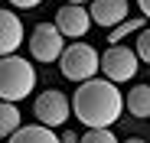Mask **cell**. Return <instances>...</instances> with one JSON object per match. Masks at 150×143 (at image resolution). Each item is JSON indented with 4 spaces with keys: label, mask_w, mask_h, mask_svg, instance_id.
<instances>
[{
    "label": "cell",
    "mask_w": 150,
    "mask_h": 143,
    "mask_svg": "<svg viewBox=\"0 0 150 143\" xmlns=\"http://www.w3.org/2000/svg\"><path fill=\"white\" fill-rule=\"evenodd\" d=\"M72 107H75V117L85 127H111L124 111V98L117 91V81L88 78L79 85V91L72 98Z\"/></svg>",
    "instance_id": "6da1fadb"
},
{
    "label": "cell",
    "mask_w": 150,
    "mask_h": 143,
    "mask_svg": "<svg viewBox=\"0 0 150 143\" xmlns=\"http://www.w3.org/2000/svg\"><path fill=\"white\" fill-rule=\"evenodd\" d=\"M36 85V72L26 59L4 55L0 62V98L4 101H23Z\"/></svg>",
    "instance_id": "7a4b0ae2"
},
{
    "label": "cell",
    "mask_w": 150,
    "mask_h": 143,
    "mask_svg": "<svg viewBox=\"0 0 150 143\" xmlns=\"http://www.w3.org/2000/svg\"><path fill=\"white\" fill-rule=\"evenodd\" d=\"M59 68H62V75L69 81H88L95 78V72H101V55H98L88 42H72L65 46V52L59 59Z\"/></svg>",
    "instance_id": "3957f363"
},
{
    "label": "cell",
    "mask_w": 150,
    "mask_h": 143,
    "mask_svg": "<svg viewBox=\"0 0 150 143\" xmlns=\"http://www.w3.org/2000/svg\"><path fill=\"white\" fill-rule=\"evenodd\" d=\"M65 39V33L56 26V23H39V26L33 29V36H30V52H33V59H39V62H56V59H62V42Z\"/></svg>",
    "instance_id": "277c9868"
},
{
    "label": "cell",
    "mask_w": 150,
    "mask_h": 143,
    "mask_svg": "<svg viewBox=\"0 0 150 143\" xmlns=\"http://www.w3.org/2000/svg\"><path fill=\"white\" fill-rule=\"evenodd\" d=\"M72 111H75V107L69 104V98H65L62 91H56V88L42 91L39 98H36V104H33L36 121L46 124V127H62V124L69 121V114H72Z\"/></svg>",
    "instance_id": "5b68a950"
},
{
    "label": "cell",
    "mask_w": 150,
    "mask_h": 143,
    "mask_svg": "<svg viewBox=\"0 0 150 143\" xmlns=\"http://www.w3.org/2000/svg\"><path fill=\"white\" fill-rule=\"evenodd\" d=\"M137 49H124V46H111V49H105L101 55V72L111 78V81H131L137 75Z\"/></svg>",
    "instance_id": "8992f818"
},
{
    "label": "cell",
    "mask_w": 150,
    "mask_h": 143,
    "mask_svg": "<svg viewBox=\"0 0 150 143\" xmlns=\"http://www.w3.org/2000/svg\"><path fill=\"white\" fill-rule=\"evenodd\" d=\"M56 26L72 39H82L91 26V10H85L82 4H62L56 10Z\"/></svg>",
    "instance_id": "52a82bcc"
},
{
    "label": "cell",
    "mask_w": 150,
    "mask_h": 143,
    "mask_svg": "<svg viewBox=\"0 0 150 143\" xmlns=\"http://www.w3.org/2000/svg\"><path fill=\"white\" fill-rule=\"evenodd\" d=\"M91 20L105 29L117 26L127 20V0H91Z\"/></svg>",
    "instance_id": "ba28073f"
},
{
    "label": "cell",
    "mask_w": 150,
    "mask_h": 143,
    "mask_svg": "<svg viewBox=\"0 0 150 143\" xmlns=\"http://www.w3.org/2000/svg\"><path fill=\"white\" fill-rule=\"evenodd\" d=\"M23 46V23L20 16H13L10 10H0V52L13 55Z\"/></svg>",
    "instance_id": "9c48e42d"
},
{
    "label": "cell",
    "mask_w": 150,
    "mask_h": 143,
    "mask_svg": "<svg viewBox=\"0 0 150 143\" xmlns=\"http://www.w3.org/2000/svg\"><path fill=\"white\" fill-rule=\"evenodd\" d=\"M7 143H62V137H56L52 133V127H39V124H33V127H20L13 137H7Z\"/></svg>",
    "instance_id": "30bf717a"
},
{
    "label": "cell",
    "mask_w": 150,
    "mask_h": 143,
    "mask_svg": "<svg viewBox=\"0 0 150 143\" xmlns=\"http://www.w3.org/2000/svg\"><path fill=\"white\" fill-rule=\"evenodd\" d=\"M127 111L134 117H150V85H137L127 94Z\"/></svg>",
    "instance_id": "8fae6325"
},
{
    "label": "cell",
    "mask_w": 150,
    "mask_h": 143,
    "mask_svg": "<svg viewBox=\"0 0 150 143\" xmlns=\"http://www.w3.org/2000/svg\"><path fill=\"white\" fill-rule=\"evenodd\" d=\"M13 104L16 101H4V107H0V133H4V137H13L20 130V121H23Z\"/></svg>",
    "instance_id": "7c38bea8"
},
{
    "label": "cell",
    "mask_w": 150,
    "mask_h": 143,
    "mask_svg": "<svg viewBox=\"0 0 150 143\" xmlns=\"http://www.w3.org/2000/svg\"><path fill=\"white\" fill-rule=\"evenodd\" d=\"M144 20H147V16L124 20V23H117V26H111V29H108V42H111V46H117L121 39H127L131 33H140V29H144Z\"/></svg>",
    "instance_id": "4fadbf2b"
},
{
    "label": "cell",
    "mask_w": 150,
    "mask_h": 143,
    "mask_svg": "<svg viewBox=\"0 0 150 143\" xmlns=\"http://www.w3.org/2000/svg\"><path fill=\"white\" fill-rule=\"evenodd\" d=\"M82 143H117L114 133L108 127H88V133L82 137Z\"/></svg>",
    "instance_id": "5bb4252c"
},
{
    "label": "cell",
    "mask_w": 150,
    "mask_h": 143,
    "mask_svg": "<svg viewBox=\"0 0 150 143\" xmlns=\"http://www.w3.org/2000/svg\"><path fill=\"white\" fill-rule=\"evenodd\" d=\"M137 55L150 65V29H140V36H137Z\"/></svg>",
    "instance_id": "9a60e30c"
},
{
    "label": "cell",
    "mask_w": 150,
    "mask_h": 143,
    "mask_svg": "<svg viewBox=\"0 0 150 143\" xmlns=\"http://www.w3.org/2000/svg\"><path fill=\"white\" fill-rule=\"evenodd\" d=\"M13 7H20V10H33V7H39L42 0H10Z\"/></svg>",
    "instance_id": "2e32d148"
},
{
    "label": "cell",
    "mask_w": 150,
    "mask_h": 143,
    "mask_svg": "<svg viewBox=\"0 0 150 143\" xmlns=\"http://www.w3.org/2000/svg\"><path fill=\"white\" fill-rule=\"evenodd\" d=\"M62 143H82V140H79V137H75L72 130H65V133H62Z\"/></svg>",
    "instance_id": "e0dca14e"
},
{
    "label": "cell",
    "mask_w": 150,
    "mask_h": 143,
    "mask_svg": "<svg viewBox=\"0 0 150 143\" xmlns=\"http://www.w3.org/2000/svg\"><path fill=\"white\" fill-rule=\"evenodd\" d=\"M137 4H140V10H144V16L150 20V0H137Z\"/></svg>",
    "instance_id": "ac0fdd59"
},
{
    "label": "cell",
    "mask_w": 150,
    "mask_h": 143,
    "mask_svg": "<svg viewBox=\"0 0 150 143\" xmlns=\"http://www.w3.org/2000/svg\"><path fill=\"white\" fill-rule=\"evenodd\" d=\"M124 143H147V140H140V137H131V140H124Z\"/></svg>",
    "instance_id": "d6986e66"
},
{
    "label": "cell",
    "mask_w": 150,
    "mask_h": 143,
    "mask_svg": "<svg viewBox=\"0 0 150 143\" xmlns=\"http://www.w3.org/2000/svg\"><path fill=\"white\" fill-rule=\"evenodd\" d=\"M65 4H85V0H65Z\"/></svg>",
    "instance_id": "ffe728a7"
}]
</instances>
